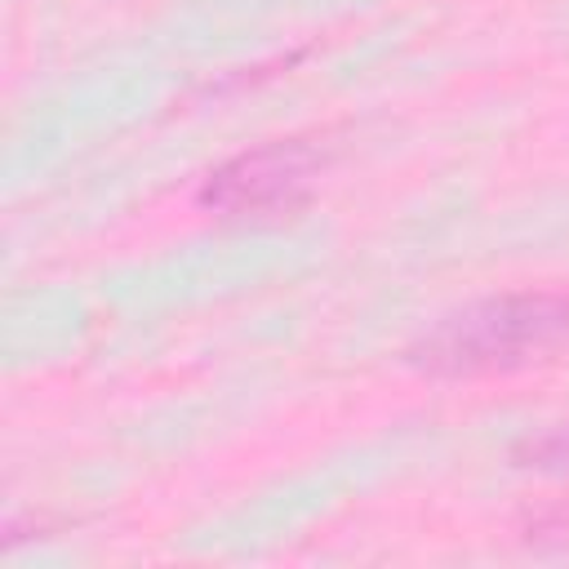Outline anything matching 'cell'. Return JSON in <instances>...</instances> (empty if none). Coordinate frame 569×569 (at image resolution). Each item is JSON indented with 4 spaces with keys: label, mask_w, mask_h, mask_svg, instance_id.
<instances>
[{
    "label": "cell",
    "mask_w": 569,
    "mask_h": 569,
    "mask_svg": "<svg viewBox=\"0 0 569 569\" xmlns=\"http://www.w3.org/2000/svg\"><path fill=\"white\" fill-rule=\"evenodd\" d=\"M569 351L565 293H498L445 316L422 333L405 360L431 378H480L547 365Z\"/></svg>",
    "instance_id": "cell-1"
},
{
    "label": "cell",
    "mask_w": 569,
    "mask_h": 569,
    "mask_svg": "<svg viewBox=\"0 0 569 569\" xmlns=\"http://www.w3.org/2000/svg\"><path fill=\"white\" fill-rule=\"evenodd\" d=\"M320 169V151L302 138L267 142L213 169L200 187V204L218 213H276L293 209L307 196V182Z\"/></svg>",
    "instance_id": "cell-2"
},
{
    "label": "cell",
    "mask_w": 569,
    "mask_h": 569,
    "mask_svg": "<svg viewBox=\"0 0 569 569\" xmlns=\"http://www.w3.org/2000/svg\"><path fill=\"white\" fill-rule=\"evenodd\" d=\"M520 467H538V471H565L569 467V427H551L542 436H529L516 445L511 453Z\"/></svg>",
    "instance_id": "cell-3"
}]
</instances>
